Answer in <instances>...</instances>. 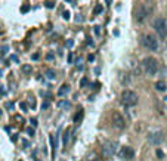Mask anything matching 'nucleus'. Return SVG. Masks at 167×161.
I'll return each mask as SVG.
<instances>
[{"mask_svg":"<svg viewBox=\"0 0 167 161\" xmlns=\"http://www.w3.org/2000/svg\"><path fill=\"white\" fill-rule=\"evenodd\" d=\"M142 68L143 71L148 74V75H155L158 71V62L155 58H151V56H148L142 61Z\"/></svg>","mask_w":167,"mask_h":161,"instance_id":"1","label":"nucleus"},{"mask_svg":"<svg viewBox=\"0 0 167 161\" xmlns=\"http://www.w3.org/2000/svg\"><path fill=\"white\" fill-rule=\"evenodd\" d=\"M121 102L126 107H135L138 103V95L133 92V90H124L121 93Z\"/></svg>","mask_w":167,"mask_h":161,"instance_id":"2","label":"nucleus"},{"mask_svg":"<svg viewBox=\"0 0 167 161\" xmlns=\"http://www.w3.org/2000/svg\"><path fill=\"white\" fill-rule=\"evenodd\" d=\"M117 151H118V143L115 141L105 142V145H103V148H102V152H103V157H105V158L114 157L117 154Z\"/></svg>","mask_w":167,"mask_h":161,"instance_id":"3","label":"nucleus"},{"mask_svg":"<svg viewBox=\"0 0 167 161\" xmlns=\"http://www.w3.org/2000/svg\"><path fill=\"white\" fill-rule=\"evenodd\" d=\"M154 30H155V33H157L160 37H166L167 36V21L164 18H157V19L154 21Z\"/></svg>","mask_w":167,"mask_h":161,"instance_id":"4","label":"nucleus"},{"mask_svg":"<svg viewBox=\"0 0 167 161\" xmlns=\"http://www.w3.org/2000/svg\"><path fill=\"white\" fill-rule=\"evenodd\" d=\"M142 44H143V47H147L148 50L158 49V40L155 39V36H153V34L142 36Z\"/></svg>","mask_w":167,"mask_h":161,"instance_id":"5","label":"nucleus"},{"mask_svg":"<svg viewBox=\"0 0 167 161\" xmlns=\"http://www.w3.org/2000/svg\"><path fill=\"white\" fill-rule=\"evenodd\" d=\"M151 12V8H148V5H141L136 8L135 10V19L138 21V22H142L148 18V15Z\"/></svg>","mask_w":167,"mask_h":161,"instance_id":"6","label":"nucleus"},{"mask_svg":"<svg viewBox=\"0 0 167 161\" xmlns=\"http://www.w3.org/2000/svg\"><path fill=\"white\" fill-rule=\"evenodd\" d=\"M111 121H113V126L117 129V130H123L124 126H126V121H124L123 115L120 114L118 111L113 112V117H111Z\"/></svg>","mask_w":167,"mask_h":161,"instance_id":"7","label":"nucleus"},{"mask_svg":"<svg viewBox=\"0 0 167 161\" xmlns=\"http://www.w3.org/2000/svg\"><path fill=\"white\" fill-rule=\"evenodd\" d=\"M148 141H149V143H151V145L158 147V145L164 141V133H163L161 130H157V132L149 133V135H148Z\"/></svg>","mask_w":167,"mask_h":161,"instance_id":"8","label":"nucleus"},{"mask_svg":"<svg viewBox=\"0 0 167 161\" xmlns=\"http://www.w3.org/2000/svg\"><path fill=\"white\" fill-rule=\"evenodd\" d=\"M117 152H118V155L121 157V158H124V160H132L133 157H135V151L130 147H121L120 151H117Z\"/></svg>","mask_w":167,"mask_h":161,"instance_id":"9","label":"nucleus"},{"mask_svg":"<svg viewBox=\"0 0 167 161\" xmlns=\"http://www.w3.org/2000/svg\"><path fill=\"white\" fill-rule=\"evenodd\" d=\"M68 93H70V86H68V84H62V86L59 87V90H58L59 96H65V95H68Z\"/></svg>","mask_w":167,"mask_h":161,"instance_id":"10","label":"nucleus"},{"mask_svg":"<svg viewBox=\"0 0 167 161\" xmlns=\"http://www.w3.org/2000/svg\"><path fill=\"white\" fill-rule=\"evenodd\" d=\"M58 107L62 108V109H68V108L71 107V103H70L68 101H59V102H58Z\"/></svg>","mask_w":167,"mask_h":161,"instance_id":"11","label":"nucleus"},{"mask_svg":"<svg viewBox=\"0 0 167 161\" xmlns=\"http://www.w3.org/2000/svg\"><path fill=\"white\" fill-rule=\"evenodd\" d=\"M155 89L160 90V92H164V90H166V83H164V81H157V83H155Z\"/></svg>","mask_w":167,"mask_h":161,"instance_id":"12","label":"nucleus"},{"mask_svg":"<svg viewBox=\"0 0 167 161\" xmlns=\"http://www.w3.org/2000/svg\"><path fill=\"white\" fill-rule=\"evenodd\" d=\"M87 161H101L99 160V157L95 154V152H92V154H89V157H87Z\"/></svg>","mask_w":167,"mask_h":161,"instance_id":"13","label":"nucleus"},{"mask_svg":"<svg viewBox=\"0 0 167 161\" xmlns=\"http://www.w3.org/2000/svg\"><path fill=\"white\" fill-rule=\"evenodd\" d=\"M81 117H83V111H81V109H80V111L77 112V114H75V115H74V123H79L80 120H81Z\"/></svg>","mask_w":167,"mask_h":161,"instance_id":"14","label":"nucleus"},{"mask_svg":"<svg viewBox=\"0 0 167 161\" xmlns=\"http://www.w3.org/2000/svg\"><path fill=\"white\" fill-rule=\"evenodd\" d=\"M46 77L50 78V80H53L55 78V71L53 69H47V71H46Z\"/></svg>","mask_w":167,"mask_h":161,"instance_id":"15","label":"nucleus"},{"mask_svg":"<svg viewBox=\"0 0 167 161\" xmlns=\"http://www.w3.org/2000/svg\"><path fill=\"white\" fill-rule=\"evenodd\" d=\"M102 10H103V8L101 5H96V8H95V10H93V14L95 15H99V14H102Z\"/></svg>","mask_w":167,"mask_h":161,"instance_id":"16","label":"nucleus"},{"mask_svg":"<svg viewBox=\"0 0 167 161\" xmlns=\"http://www.w3.org/2000/svg\"><path fill=\"white\" fill-rule=\"evenodd\" d=\"M70 132H71V129H67V132H65V135H64V145H67V143H68Z\"/></svg>","mask_w":167,"mask_h":161,"instance_id":"17","label":"nucleus"},{"mask_svg":"<svg viewBox=\"0 0 167 161\" xmlns=\"http://www.w3.org/2000/svg\"><path fill=\"white\" fill-rule=\"evenodd\" d=\"M22 71H24V73H31V67H30V65H24V67H22Z\"/></svg>","mask_w":167,"mask_h":161,"instance_id":"18","label":"nucleus"},{"mask_svg":"<svg viewBox=\"0 0 167 161\" xmlns=\"http://www.w3.org/2000/svg\"><path fill=\"white\" fill-rule=\"evenodd\" d=\"M28 10H30V6H28V5L21 6V12H22V14H25V12H28Z\"/></svg>","mask_w":167,"mask_h":161,"instance_id":"19","label":"nucleus"},{"mask_svg":"<svg viewBox=\"0 0 167 161\" xmlns=\"http://www.w3.org/2000/svg\"><path fill=\"white\" fill-rule=\"evenodd\" d=\"M87 84H89L87 78H83V80H81V81H80V86H81V87H84V86H87Z\"/></svg>","mask_w":167,"mask_h":161,"instance_id":"20","label":"nucleus"},{"mask_svg":"<svg viewBox=\"0 0 167 161\" xmlns=\"http://www.w3.org/2000/svg\"><path fill=\"white\" fill-rule=\"evenodd\" d=\"M46 59H47V61H53V59H55L53 53H47V55H46Z\"/></svg>","mask_w":167,"mask_h":161,"instance_id":"21","label":"nucleus"},{"mask_svg":"<svg viewBox=\"0 0 167 161\" xmlns=\"http://www.w3.org/2000/svg\"><path fill=\"white\" fill-rule=\"evenodd\" d=\"M93 31H95V34H101V27H93Z\"/></svg>","mask_w":167,"mask_h":161,"instance_id":"22","label":"nucleus"},{"mask_svg":"<svg viewBox=\"0 0 167 161\" xmlns=\"http://www.w3.org/2000/svg\"><path fill=\"white\" fill-rule=\"evenodd\" d=\"M27 132H28L30 136H34V130H33L31 127H27Z\"/></svg>","mask_w":167,"mask_h":161,"instance_id":"23","label":"nucleus"},{"mask_svg":"<svg viewBox=\"0 0 167 161\" xmlns=\"http://www.w3.org/2000/svg\"><path fill=\"white\" fill-rule=\"evenodd\" d=\"M64 19L65 21L70 19V12H68V10H65V12H64Z\"/></svg>","mask_w":167,"mask_h":161,"instance_id":"24","label":"nucleus"},{"mask_svg":"<svg viewBox=\"0 0 167 161\" xmlns=\"http://www.w3.org/2000/svg\"><path fill=\"white\" fill-rule=\"evenodd\" d=\"M6 108H9V109H14V103L8 102V103H6Z\"/></svg>","mask_w":167,"mask_h":161,"instance_id":"25","label":"nucleus"},{"mask_svg":"<svg viewBox=\"0 0 167 161\" xmlns=\"http://www.w3.org/2000/svg\"><path fill=\"white\" fill-rule=\"evenodd\" d=\"M46 6H47V8H50V9H52V8H53V2H47V3H46Z\"/></svg>","mask_w":167,"mask_h":161,"instance_id":"26","label":"nucleus"},{"mask_svg":"<svg viewBox=\"0 0 167 161\" xmlns=\"http://www.w3.org/2000/svg\"><path fill=\"white\" fill-rule=\"evenodd\" d=\"M157 155L160 157V158H163V157H164V154H163V152L160 151V149H157Z\"/></svg>","mask_w":167,"mask_h":161,"instance_id":"27","label":"nucleus"},{"mask_svg":"<svg viewBox=\"0 0 167 161\" xmlns=\"http://www.w3.org/2000/svg\"><path fill=\"white\" fill-rule=\"evenodd\" d=\"M31 124H33V126H37V120H36V118H31Z\"/></svg>","mask_w":167,"mask_h":161,"instance_id":"28","label":"nucleus"},{"mask_svg":"<svg viewBox=\"0 0 167 161\" xmlns=\"http://www.w3.org/2000/svg\"><path fill=\"white\" fill-rule=\"evenodd\" d=\"M87 59H89V61H90V62H92V61H93V59H95V56H93V55H89V56H87Z\"/></svg>","mask_w":167,"mask_h":161,"instance_id":"29","label":"nucleus"},{"mask_svg":"<svg viewBox=\"0 0 167 161\" xmlns=\"http://www.w3.org/2000/svg\"><path fill=\"white\" fill-rule=\"evenodd\" d=\"M31 58H33V59H39V53H34L33 56H31Z\"/></svg>","mask_w":167,"mask_h":161,"instance_id":"30","label":"nucleus"},{"mask_svg":"<svg viewBox=\"0 0 167 161\" xmlns=\"http://www.w3.org/2000/svg\"><path fill=\"white\" fill-rule=\"evenodd\" d=\"M47 107H49V103H47V102H44V103H43V109H46Z\"/></svg>","mask_w":167,"mask_h":161,"instance_id":"31","label":"nucleus"},{"mask_svg":"<svg viewBox=\"0 0 167 161\" xmlns=\"http://www.w3.org/2000/svg\"><path fill=\"white\" fill-rule=\"evenodd\" d=\"M111 2H113V0H107V3H108V5H109V3H111Z\"/></svg>","mask_w":167,"mask_h":161,"instance_id":"32","label":"nucleus"},{"mask_svg":"<svg viewBox=\"0 0 167 161\" xmlns=\"http://www.w3.org/2000/svg\"><path fill=\"white\" fill-rule=\"evenodd\" d=\"M0 75H2V71H0Z\"/></svg>","mask_w":167,"mask_h":161,"instance_id":"33","label":"nucleus"},{"mask_svg":"<svg viewBox=\"0 0 167 161\" xmlns=\"http://www.w3.org/2000/svg\"><path fill=\"white\" fill-rule=\"evenodd\" d=\"M19 161H22V160H19Z\"/></svg>","mask_w":167,"mask_h":161,"instance_id":"34","label":"nucleus"}]
</instances>
